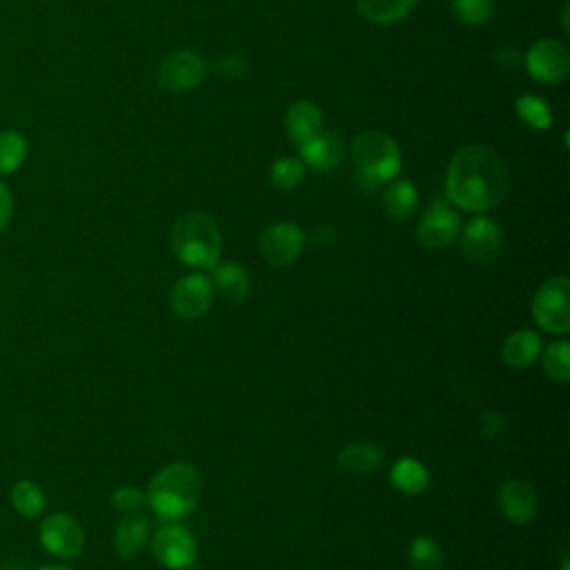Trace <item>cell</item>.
Returning <instances> with one entry per match:
<instances>
[{"instance_id": "obj_1", "label": "cell", "mask_w": 570, "mask_h": 570, "mask_svg": "<svg viewBox=\"0 0 570 570\" xmlns=\"http://www.w3.org/2000/svg\"><path fill=\"white\" fill-rule=\"evenodd\" d=\"M446 193L466 212H486L508 193V168L493 148L474 142L450 161Z\"/></svg>"}, {"instance_id": "obj_2", "label": "cell", "mask_w": 570, "mask_h": 570, "mask_svg": "<svg viewBox=\"0 0 570 570\" xmlns=\"http://www.w3.org/2000/svg\"><path fill=\"white\" fill-rule=\"evenodd\" d=\"M201 474L189 463H172L157 472L148 488V506L165 521H178L193 512L201 499Z\"/></svg>"}, {"instance_id": "obj_3", "label": "cell", "mask_w": 570, "mask_h": 570, "mask_svg": "<svg viewBox=\"0 0 570 570\" xmlns=\"http://www.w3.org/2000/svg\"><path fill=\"white\" fill-rule=\"evenodd\" d=\"M221 248L219 225L203 212H189L172 227V250L189 268L212 270L219 263Z\"/></svg>"}, {"instance_id": "obj_4", "label": "cell", "mask_w": 570, "mask_h": 570, "mask_svg": "<svg viewBox=\"0 0 570 570\" xmlns=\"http://www.w3.org/2000/svg\"><path fill=\"white\" fill-rule=\"evenodd\" d=\"M352 161L359 183L368 189L395 181L401 172V150L386 132H361L352 142Z\"/></svg>"}, {"instance_id": "obj_5", "label": "cell", "mask_w": 570, "mask_h": 570, "mask_svg": "<svg viewBox=\"0 0 570 570\" xmlns=\"http://www.w3.org/2000/svg\"><path fill=\"white\" fill-rule=\"evenodd\" d=\"M533 319L550 335H566L570 330V281L566 276H553L537 290Z\"/></svg>"}, {"instance_id": "obj_6", "label": "cell", "mask_w": 570, "mask_h": 570, "mask_svg": "<svg viewBox=\"0 0 570 570\" xmlns=\"http://www.w3.org/2000/svg\"><path fill=\"white\" fill-rule=\"evenodd\" d=\"M42 548L59 559H76L85 548V531L78 519L65 512H54L42 519L40 524Z\"/></svg>"}, {"instance_id": "obj_7", "label": "cell", "mask_w": 570, "mask_h": 570, "mask_svg": "<svg viewBox=\"0 0 570 570\" xmlns=\"http://www.w3.org/2000/svg\"><path fill=\"white\" fill-rule=\"evenodd\" d=\"M208 63L199 52L181 50L172 52L159 67V85L172 94L193 91L206 80Z\"/></svg>"}, {"instance_id": "obj_8", "label": "cell", "mask_w": 570, "mask_h": 570, "mask_svg": "<svg viewBox=\"0 0 570 570\" xmlns=\"http://www.w3.org/2000/svg\"><path fill=\"white\" fill-rule=\"evenodd\" d=\"M152 548H154L159 563H163L170 570L193 568L197 561V553H199L197 540L193 537V533L178 524H172V521H168L163 529H159V533L154 535Z\"/></svg>"}, {"instance_id": "obj_9", "label": "cell", "mask_w": 570, "mask_h": 570, "mask_svg": "<svg viewBox=\"0 0 570 570\" xmlns=\"http://www.w3.org/2000/svg\"><path fill=\"white\" fill-rule=\"evenodd\" d=\"M212 299H214L212 278L206 274H187L174 285L172 310L178 319L195 321L210 310Z\"/></svg>"}, {"instance_id": "obj_10", "label": "cell", "mask_w": 570, "mask_h": 570, "mask_svg": "<svg viewBox=\"0 0 570 570\" xmlns=\"http://www.w3.org/2000/svg\"><path fill=\"white\" fill-rule=\"evenodd\" d=\"M306 248V234L297 223L281 221L270 225L261 236V255L272 265L295 263Z\"/></svg>"}, {"instance_id": "obj_11", "label": "cell", "mask_w": 570, "mask_h": 570, "mask_svg": "<svg viewBox=\"0 0 570 570\" xmlns=\"http://www.w3.org/2000/svg\"><path fill=\"white\" fill-rule=\"evenodd\" d=\"M461 232V219L455 208H450L446 201H435L419 221L417 234L423 248L442 250L448 248Z\"/></svg>"}, {"instance_id": "obj_12", "label": "cell", "mask_w": 570, "mask_h": 570, "mask_svg": "<svg viewBox=\"0 0 570 570\" xmlns=\"http://www.w3.org/2000/svg\"><path fill=\"white\" fill-rule=\"evenodd\" d=\"M461 250L472 263H480V265L493 263L501 250L499 225L488 216H474L463 227Z\"/></svg>"}, {"instance_id": "obj_13", "label": "cell", "mask_w": 570, "mask_h": 570, "mask_svg": "<svg viewBox=\"0 0 570 570\" xmlns=\"http://www.w3.org/2000/svg\"><path fill=\"white\" fill-rule=\"evenodd\" d=\"M526 70L531 74V78L553 85V83H561L568 76L570 70V57L568 50L553 38H544L540 42H535L529 54H526Z\"/></svg>"}, {"instance_id": "obj_14", "label": "cell", "mask_w": 570, "mask_h": 570, "mask_svg": "<svg viewBox=\"0 0 570 570\" xmlns=\"http://www.w3.org/2000/svg\"><path fill=\"white\" fill-rule=\"evenodd\" d=\"M499 508L517 526H524L537 512V493L524 480H508L499 488Z\"/></svg>"}, {"instance_id": "obj_15", "label": "cell", "mask_w": 570, "mask_h": 570, "mask_svg": "<svg viewBox=\"0 0 570 570\" xmlns=\"http://www.w3.org/2000/svg\"><path fill=\"white\" fill-rule=\"evenodd\" d=\"M301 163L314 172H332L344 161V140L335 132H319L299 146Z\"/></svg>"}, {"instance_id": "obj_16", "label": "cell", "mask_w": 570, "mask_h": 570, "mask_svg": "<svg viewBox=\"0 0 570 570\" xmlns=\"http://www.w3.org/2000/svg\"><path fill=\"white\" fill-rule=\"evenodd\" d=\"M542 348H544L542 337L535 330H517L504 342L501 359L510 368L524 370V368H531L540 359Z\"/></svg>"}, {"instance_id": "obj_17", "label": "cell", "mask_w": 570, "mask_h": 570, "mask_svg": "<svg viewBox=\"0 0 570 570\" xmlns=\"http://www.w3.org/2000/svg\"><path fill=\"white\" fill-rule=\"evenodd\" d=\"M323 127V114L312 101H297L285 112V129H288V136L297 142V146H303L306 140L317 136Z\"/></svg>"}, {"instance_id": "obj_18", "label": "cell", "mask_w": 570, "mask_h": 570, "mask_svg": "<svg viewBox=\"0 0 570 570\" xmlns=\"http://www.w3.org/2000/svg\"><path fill=\"white\" fill-rule=\"evenodd\" d=\"M212 274V285H216L219 293L230 301V303H244L250 295V276L241 263H216Z\"/></svg>"}, {"instance_id": "obj_19", "label": "cell", "mask_w": 570, "mask_h": 570, "mask_svg": "<svg viewBox=\"0 0 570 570\" xmlns=\"http://www.w3.org/2000/svg\"><path fill=\"white\" fill-rule=\"evenodd\" d=\"M148 535H150V526H148V519L140 517V515H127L116 533H114V546H116V553L123 557V559H132L136 557L142 546L148 544Z\"/></svg>"}, {"instance_id": "obj_20", "label": "cell", "mask_w": 570, "mask_h": 570, "mask_svg": "<svg viewBox=\"0 0 570 570\" xmlns=\"http://www.w3.org/2000/svg\"><path fill=\"white\" fill-rule=\"evenodd\" d=\"M419 203V193L410 181H391L384 193V210L395 221H406Z\"/></svg>"}, {"instance_id": "obj_21", "label": "cell", "mask_w": 570, "mask_h": 570, "mask_svg": "<svg viewBox=\"0 0 570 570\" xmlns=\"http://www.w3.org/2000/svg\"><path fill=\"white\" fill-rule=\"evenodd\" d=\"M417 0H357L359 12L376 25H393L410 14Z\"/></svg>"}, {"instance_id": "obj_22", "label": "cell", "mask_w": 570, "mask_h": 570, "mask_svg": "<svg viewBox=\"0 0 570 570\" xmlns=\"http://www.w3.org/2000/svg\"><path fill=\"white\" fill-rule=\"evenodd\" d=\"M384 463V450L374 444H350L339 455V466L350 474H370Z\"/></svg>"}, {"instance_id": "obj_23", "label": "cell", "mask_w": 570, "mask_h": 570, "mask_svg": "<svg viewBox=\"0 0 570 570\" xmlns=\"http://www.w3.org/2000/svg\"><path fill=\"white\" fill-rule=\"evenodd\" d=\"M29 152L27 138L16 129H0V176H10L25 163Z\"/></svg>"}, {"instance_id": "obj_24", "label": "cell", "mask_w": 570, "mask_h": 570, "mask_svg": "<svg viewBox=\"0 0 570 570\" xmlns=\"http://www.w3.org/2000/svg\"><path fill=\"white\" fill-rule=\"evenodd\" d=\"M391 480L406 495H419L431 484V478H428V470L423 468V463L410 457H404L393 466Z\"/></svg>"}, {"instance_id": "obj_25", "label": "cell", "mask_w": 570, "mask_h": 570, "mask_svg": "<svg viewBox=\"0 0 570 570\" xmlns=\"http://www.w3.org/2000/svg\"><path fill=\"white\" fill-rule=\"evenodd\" d=\"M12 504H14L18 515L34 519V517H40L45 512L47 497L36 482L23 480L12 488Z\"/></svg>"}, {"instance_id": "obj_26", "label": "cell", "mask_w": 570, "mask_h": 570, "mask_svg": "<svg viewBox=\"0 0 570 570\" xmlns=\"http://www.w3.org/2000/svg\"><path fill=\"white\" fill-rule=\"evenodd\" d=\"M408 559L414 570H442L444 550L433 537H417L408 548Z\"/></svg>"}, {"instance_id": "obj_27", "label": "cell", "mask_w": 570, "mask_h": 570, "mask_svg": "<svg viewBox=\"0 0 570 570\" xmlns=\"http://www.w3.org/2000/svg\"><path fill=\"white\" fill-rule=\"evenodd\" d=\"M303 174H306V165L301 163V159L285 157V159H278L272 165L270 178H272L274 187L283 189V193H288V189H295V187L301 185Z\"/></svg>"}, {"instance_id": "obj_28", "label": "cell", "mask_w": 570, "mask_h": 570, "mask_svg": "<svg viewBox=\"0 0 570 570\" xmlns=\"http://www.w3.org/2000/svg\"><path fill=\"white\" fill-rule=\"evenodd\" d=\"M544 370L555 384H566L570 376V344L557 342L544 352Z\"/></svg>"}, {"instance_id": "obj_29", "label": "cell", "mask_w": 570, "mask_h": 570, "mask_svg": "<svg viewBox=\"0 0 570 570\" xmlns=\"http://www.w3.org/2000/svg\"><path fill=\"white\" fill-rule=\"evenodd\" d=\"M455 16L466 25H484L495 12V0H453Z\"/></svg>"}, {"instance_id": "obj_30", "label": "cell", "mask_w": 570, "mask_h": 570, "mask_svg": "<svg viewBox=\"0 0 570 570\" xmlns=\"http://www.w3.org/2000/svg\"><path fill=\"white\" fill-rule=\"evenodd\" d=\"M517 112L533 129H548L553 123V112L546 101L540 97H521L517 99Z\"/></svg>"}, {"instance_id": "obj_31", "label": "cell", "mask_w": 570, "mask_h": 570, "mask_svg": "<svg viewBox=\"0 0 570 570\" xmlns=\"http://www.w3.org/2000/svg\"><path fill=\"white\" fill-rule=\"evenodd\" d=\"M112 506L119 510V512H125V515H134L138 512L142 506L148 504V495L142 493L140 488L136 486H123L119 488L114 495H112Z\"/></svg>"}, {"instance_id": "obj_32", "label": "cell", "mask_w": 570, "mask_h": 570, "mask_svg": "<svg viewBox=\"0 0 570 570\" xmlns=\"http://www.w3.org/2000/svg\"><path fill=\"white\" fill-rule=\"evenodd\" d=\"M216 70H219V74H221L223 78H230V80H234V78H241V76H246V72H248V63H246L241 57H234V54H230V57H225V59H221V61H219Z\"/></svg>"}, {"instance_id": "obj_33", "label": "cell", "mask_w": 570, "mask_h": 570, "mask_svg": "<svg viewBox=\"0 0 570 570\" xmlns=\"http://www.w3.org/2000/svg\"><path fill=\"white\" fill-rule=\"evenodd\" d=\"M14 214V197L10 193V187L0 181V232H3Z\"/></svg>"}, {"instance_id": "obj_34", "label": "cell", "mask_w": 570, "mask_h": 570, "mask_svg": "<svg viewBox=\"0 0 570 570\" xmlns=\"http://www.w3.org/2000/svg\"><path fill=\"white\" fill-rule=\"evenodd\" d=\"M36 570H74V568L59 563V566H45V568H36Z\"/></svg>"}, {"instance_id": "obj_35", "label": "cell", "mask_w": 570, "mask_h": 570, "mask_svg": "<svg viewBox=\"0 0 570 570\" xmlns=\"http://www.w3.org/2000/svg\"><path fill=\"white\" fill-rule=\"evenodd\" d=\"M187 570H201V568H195V566H193V568H187Z\"/></svg>"}]
</instances>
